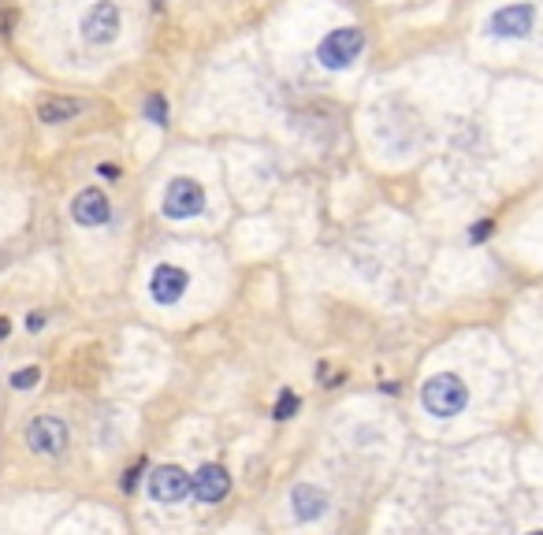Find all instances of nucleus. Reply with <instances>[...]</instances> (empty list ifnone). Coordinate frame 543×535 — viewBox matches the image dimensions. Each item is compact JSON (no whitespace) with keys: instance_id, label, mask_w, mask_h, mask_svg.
Returning a JSON list of instances; mask_svg holds the SVG:
<instances>
[{"instance_id":"9d476101","label":"nucleus","mask_w":543,"mask_h":535,"mask_svg":"<svg viewBox=\"0 0 543 535\" xmlns=\"http://www.w3.org/2000/svg\"><path fill=\"white\" fill-rule=\"evenodd\" d=\"M187 291V272L183 268H175V264H161L153 272V279H149V294H153L161 305H171L179 301Z\"/></svg>"},{"instance_id":"dca6fc26","label":"nucleus","mask_w":543,"mask_h":535,"mask_svg":"<svg viewBox=\"0 0 543 535\" xmlns=\"http://www.w3.org/2000/svg\"><path fill=\"white\" fill-rule=\"evenodd\" d=\"M484 235H492V219H480L473 227V242H484Z\"/></svg>"},{"instance_id":"a211bd4d","label":"nucleus","mask_w":543,"mask_h":535,"mask_svg":"<svg viewBox=\"0 0 543 535\" xmlns=\"http://www.w3.org/2000/svg\"><path fill=\"white\" fill-rule=\"evenodd\" d=\"M138 472H142V465H138V468H131L127 476H124V491H134V487H138Z\"/></svg>"},{"instance_id":"ddd939ff","label":"nucleus","mask_w":543,"mask_h":535,"mask_svg":"<svg viewBox=\"0 0 543 535\" xmlns=\"http://www.w3.org/2000/svg\"><path fill=\"white\" fill-rule=\"evenodd\" d=\"M145 115H149V123H157V127H164V123H168V101L161 97V93L145 97Z\"/></svg>"},{"instance_id":"20e7f679","label":"nucleus","mask_w":543,"mask_h":535,"mask_svg":"<svg viewBox=\"0 0 543 535\" xmlns=\"http://www.w3.org/2000/svg\"><path fill=\"white\" fill-rule=\"evenodd\" d=\"M26 447L34 454H64L68 447V424L60 417H38L26 428Z\"/></svg>"},{"instance_id":"423d86ee","label":"nucleus","mask_w":543,"mask_h":535,"mask_svg":"<svg viewBox=\"0 0 543 535\" xmlns=\"http://www.w3.org/2000/svg\"><path fill=\"white\" fill-rule=\"evenodd\" d=\"M149 494H153L157 502H164V506L183 502L190 494V476L179 465H161L153 476H149Z\"/></svg>"},{"instance_id":"412c9836","label":"nucleus","mask_w":543,"mask_h":535,"mask_svg":"<svg viewBox=\"0 0 543 535\" xmlns=\"http://www.w3.org/2000/svg\"><path fill=\"white\" fill-rule=\"evenodd\" d=\"M161 5H164V0H153V8H161Z\"/></svg>"},{"instance_id":"aec40b11","label":"nucleus","mask_w":543,"mask_h":535,"mask_svg":"<svg viewBox=\"0 0 543 535\" xmlns=\"http://www.w3.org/2000/svg\"><path fill=\"white\" fill-rule=\"evenodd\" d=\"M8 331H12V324H8L5 317H0V338H8Z\"/></svg>"},{"instance_id":"f8f14e48","label":"nucleus","mask_w":543,"mask_h":535,"mask_svg":"<svg viewBox=\"0 0 543 535\" xmlns=\"http://www.w3.org/2000/svg\"><path fill=\"white\" fill-rule=\"evenodd\" d=\"M82 112V101H71V97H49L38 105V119L41 123H68Z\"/></svg>"},{"instance_id":"6e6552de","label":"nucleus","mask_w":543,"mask_h":535,"mask_svg":"<svg viewBox=\"0 0 543 535\" xmlns=\"http://www.w3.org/2000/svg\"><path fill=\"white\" fill-rule=\"evenodd\" d=\"M71 216H75V224H82V227H101V224H108L112 205H108V198L97 190V186H89V190H82L71 201Z\"/></svg>"},{"instance_id":"0eeeda50","label":"nucleus","mask_w":543,"mask_h":535,"mask_svg":"<svg viewBox=\"0 0 543 535\" xmlns=\"http://www.w3.org/2000/svg\"><path fill=\"white\" fill-rule=\"evenodd\" d=\"M488 30L495 38H525L532 30V5H506L492 15Z\"/></svg>"},{"instance_id":"6ab92c4d","label":"nucleus","mask_w":543,"mask_h":535,"mask_svg":"<svg viewBox=\"0 0 543 535\" xmlns=\"http://www.w3.org/2000/svg\"><path fill=\"white\" fill-rule=\"evenodd\" d=\"M97 171H101V175H105V179H119V168H112V164H101V168H97Z\"/></svg>"},{"instance_id":"4468645a","label":"nucleus","mask_w":543,"mask_h":535,"mask_svg":"<svg viewBox=\"0 0 543 535\" xmlns=\"http://www.w3.org/2000/svg\"><path fill=\"white\" fill-rule=\"evenodd\" d=\"M38 380H41L38 368H19V372L12 375V387H15V391H30V387H38Z\"/></svg>"},{"instance_id":"9b49d317","label":"nucleus","mask_w":543,"mask_h":535,"mask_svg":"<svg viewBox=\"0 0 543 535\" xmlns=\"http://www.w3.org/2000/svg\"><path fill=\"white\" fill-rule=\"evenodd\" d=\"M290 502H294V517L298 521H317L327 513V494L320 487H309V484H298L290 491Z\"/></svg>"},{"instance_id":"1a4fd4ad","label":"nucleus","mask_w":543,"mask_h":535,"mask_svg":"<svg viewBox=\"0 0 543 535\" xmlns=\"http://www.w3.org/2000/svg\"><path fill=\"white\" fill-rule=\"evenodd\" d=\"M190 491H194L198 502H220V498H227V491H231L227 468H220V465H201V468L194 472V480H190Z\"/></svg>"},{"instance_id":"2eb2a0df","label":"nucleus","mask_w":543,"mask_h":535,"mask_svg":"<svg viewBox=\"0 0 543 535\" xmlns=\"http://www.w3.org/2000/svg\"><path fill=\"white\" fill-rule=\"evenodd\" d=\"M298 413V398L290 391H283V398L276 401V420H290Z\"/></svg>"},{"instance_id":"39448f33","label":"nucleus","mask_w":543,"mask_h":535,"mask_svg":"<svg viewBox=\"0 0 543 535\" xmlns=\"http://www.w3.org/2000/svg\"><path fill=\"white\" fill-rule=\"evenodd\" d=\"M119 34V8L112 5V0H101V5H94L86 12L82 19V38L89 45H108L112 38Z\"/></svg>"},{"instance_id":"4be33fe9","label":"nucleus","mask_w":543,"mask_h":535,"mask_svg":"<svg viewBox=\"0 0 543 535\" xmlns=\"http://www.w3.org/2000/svg\"><path fill=\"white\" fill-rule=\"evenodd\" d=\"M529 535H543V531H529Z\"/></svg>"},{"instance_id":"7ed1b4c3","label":"nucleus","mask_w":543,"mask_h":535,"mask_svg":"<svg viewBox=\"0 0 543 535\" xmlns=\"http://www.w3.org/2000/svg\"><path fill=\"white\" fill-rule=\"evenodd\" d=\"M205 208V190L194 179H171L164 194V216L168 219H187Z\"/></svg>"},{"instance_id":"f3484780","label":"nucleus","mask_w":543,"mask_h":535,"mask_svg":"<svg viewBox=\"0 0 543 535\" xmlns=\"http://www.w3.org/2000/svg\"><path fill=\"white\" fill-rule=\"evenodd\" d=\"M45 327V317H41V312H30V317H26V331H41Z\"/></svg>"},{"instance_id":"f03ea898","label":"nucleus","mask_w":543,"mask_h":535,"mask_svg":"<svg viewBox=\"0 0 543 535\" xmlns=\"http://www.w3.org/2000/svg\"><path fill=\"white\" fill-rule=\"evenodd\" d=\"M361 49H365V34H361L357 26H343V30H331V34L320 42L317 49V60L324 68L339 71V68H350L354 60L361 56Z\"/></svg>"},{"instance_id":"f257e3e1","label":"nucleus","mask_w":543,"mask_h":535,"mask_svg":"<svg viewBox=\"0 0 543 535\" xmlns=\"http://www.w3.org/2000/svg\"><path fill=\"white\" fill-rule=\"evenodd\" d=\"M465 401H469L465 383L450 372L432 375V380H425V387H420V405H425L432 417H458Z\"/></svg>"}]
</instances>
